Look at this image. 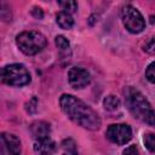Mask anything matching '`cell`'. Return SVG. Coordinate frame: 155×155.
I'll list each match as a JSON object with an SVG mask.
<instances>
[{
    "label": "cell",
    "instance_id": "cell-7",
    "mask_svg": "<svg viewBox=\"0 0 155 155\" xmlns=\"http://www.w3.org/2000/svg\"><path fill=\"white\" fill-rule=\"evenodd\" d=\"M68 81L73 88L80 90V88L86 87L90 84L91 75L86 69L81 67H73L68 71Z\"/></svg>",
    "mask_w": 155,
    "mask_h": 155
},
{
    "label": "cell",
    "instance_id": "cell-8",
    "mask_svg": "<svg viewBox=\"0 0 155 155\" xmlns=\"http://www.w3.org/2000/svg\"><path fill=\"white\" fill-rule=\"evenodd\" d=\"M1 145L2 153L7 154H19L21 153V140L17 136L12 133L4 132L1 134Z\"/></svg>",
    "mask_w": 155,
    "mask_h": 155
},
{
    "label": "cell",
    "instance_id": "cell-17",
    "mask_svg": "<svg viewBox=\"0 0 155 155\" xmlns=\"http://www.w3.org/2000/svg\"><path fill=\"white\" fill-rule=\"evenodd\" d=\"M143 50H144L147 53L155 56V36L149 38V39L145 41V44H144V46H143Z\"/></svg>",
    "mask_w": 155,
    "mask_h": 155
},
{
    "label": "cell",
    "instance_id": "cell-19",
    "mask_svg": "<svg viewBox=\"0 0 155 155\" xmlns=\"http://www.w3.org/2000/svg\"><path fill=\"white\" fill-rule=\"evenodd\" d=\"M148 125H150V126H153V127H155V110H153V109H150L149 110V113L144 116V119H143Z\"/></svg>",
    "mask_w": 155,
    "mask_h": 155
},
{
    "label": "cell",
    "instance_id": "cell-9",
    "mask_svg": "<svg viewBox=\"0 0 155 155\" xmlns=\"http://www.w3.org/2000/svg\"><path fill=\"white\" fill-rule=\"evenodd\" d=\"M30 132H31L33 137L35 138V140L44 139V138L50 137L51 127H50V124H47L45 121H35L30 126Z\"/></svg>",
    "mask_w": 155,
    "mask_h": 155
},
{
    "label": "cell",
    "instance_id": "cell-21",
    "mask_svg": "<svg viewBox=\"0 0 155 155\" xmlns=\"http://www.w3.org/2000/svg\"><path fill=\"white\" fill-rule=\"evenodd\" d=\"M137 153H138V150H137L136 145H130L127 149L124 150V154H137Z\"/></svg>",
    "mask_w": 155,
    "mask_h": 155
},
{
    "label": "cell",
    "instance_id": "cell-12",
    "mask_svg": "<svg viewBox=\"0 0 155 155\" xmlns=\"http://www.w3.org/2000/svg\"><path fill=\"white\" fill-rule=\"evenodd\" d=\"M54 42H56V46L58 47L59 50V53L63 56H67V54H70V44L69 41L63 36V35H57L56 39H54Z\"/></svg>",
    "mask_w": 155,
    "mask_h": 155
},
{
    "label": "cell",
    "instance_id": "cell-14",
    "mask_svg": "<svg viewBox=\"0 0 155 155\" xmlns=\"http://www.w3.org/2000/svg\"><path fill=\"white\" fill-rule=\"evenodd\" d=\"M57 2L63 8V11H67L69 13H73L78 10L76 0H57Z\"/></svg>",
    "mask_w": 155,
    "mask_h": 155
},
{
    "label": "cell",
    "instance_id": "cell-6",
    "mask_svg": "<svg viewBox=\"0 0 155 155\" xmlns=\"http://www.w3.org/2000/svg\"><path fill=\"white\" fill-rule=\"evenodd\" d=\"M105 134L111 143L122 145L130 142V139L132 138V130L126 124H113L108 127Z\"/></svg>",
    "mask_w": 155,
    "mask_h": 155
},
{
    "label": "cell",
    "instance_id": "cell-13",
    "mask_svg": "<svg viewBox=\"0 0 155 155\" xmlns=\"http://www.w3.org/2000/svg\"><path fill=\"white\" fill-rule=\"evenodd\" d=\"M103 107H104V109L108 110V111H115V110H117L119 107H120V101H119L117 97H115V96H113V94H109V96H107V97L104 98V101H103Z\"/></svg>",
    "mask_w": 155,
    "mask_h": 155
},
{
    "label": "cell",
    "instance_id": "cell-15",
    "mask_svg": "<svg viewBox=\"0 0 155 155\" xmlns=\"http://www.w3.org/2000/svg\"><path fill=\"white\" fill-rule=\"evenodd\" d=\"M61 145H62L63 151L67 153V154H76V151H78V150H76V144H75V142H74L71 138L64 139Z\"/></svg>",
    "mask_w": 155,
    "mask_h": 155
},
{
    "label": "cell",
    "instance_id": "cell-4",
    "mask_svg": "<svg viewBox=\"0 0 155 155\" xmlns=\"http://www.w3.org/2000/svg\"><path fill=\"white\" fill-rule=\"evenodd\" d=\"M1 80L8 86L21 87L30 82V74L28 69L19 63L5 65L1 70Z\"/></svg>",
    "mask_w": 155,
    "mask_h": 155
},
{
    "label": "cell",
    "instance_id": "cell-22",
    "mask_svg": "<svg viewBox=\"0 0 155 155\" xmlns=\"http://www.w3.org/2000/svg\"><path fill=\"white\" fill-rule=\"evenodd\" d=\"M44 1H48V0H44Z\"/></svg>",
    "mask_w": 155,
    "mask_h": 155
},
{
    "label": "cell",
    "instance_id": "cell-5",
    "mask_svg": "<svg viewBox=\"0 0 155 155\" xmlns=\"http://www.w3.org/2000/svg\"><path fill=\"white\" fill-rule=\"evenodd\" d=\"M121 18L125 28L132 34H139L145 28V19L132 5H126L121 10Z\"/></svg>",
    "mask_w": 155,
    "mask_h": 155
},
{
    "label": "cell",
    "instance_id": "cell-3",
    "mask_svg": "<svg viewBox=\"0 0 155 155\" xmlns=\"http://www.w3.org/2000/svg\"><path fill=\"white\" fill-rule=\"evenodd\" d=\"M125 102H126L127 109L136 119L143 120L144 116L151 109L150 103L143 96V93L131 86L125 90Z\"/></svg>",
    "mask_w": 155,
    "mask_h": 155
},
{
    "label": "cell",
    "instance_id": "cell-18",
    "mask_svg": "<svg viewBox=\"0 0 155 155\" xmlns=\"http://www.w3.org/2000/svg\"><path fill=\"white\" fill-rule=\"evenodd\" d=\"M145 78L149 82L155 84V62H151L145 69Z\"/></svg>",
    "mask_w": 155,
    "mask_h": 155
},
{
    "label": "cell",
    "instance_id": "cell-10",
    "mask_svg": "<svg viewBox=\"0 0 155 155\" xmlns=\"http://www.w3.org/2000/svg\"><path fill=\"white\" fill-rule=\"evenodd\" d=\"M56 150V143L50 138L38 139L34 144V151L38 154H52Z\"/></svg>",
    "mask_w": 155,
    "mask_h": 155
},
{
    "label": "cell",
    "instance_id": "cell-20",
    "mask_svg": "<svg viewBox=\"0 0 155 155\" xmlns=\"http://www.w3.org/2000/svg\"><path fill=\"white\" fill-rule=\"evenodd\" d=\"M31 15H33L34 17H36V18H42V16H44L40 7H34V8L31 10Z\"/></svg>",
    "mask_w": 155,
    "mask_h": 155
},
{
    "label": "cell",
    "instance_id": "cell-16",
    "mask_svg": "<svg viewBox=\"0 0 155 155\" xmlns=\"http://www.w3.org/2000/svg\"><path fill=\"white\" fill-rule=\"evenodd\" d=\"M144 144L147 147V149L151 153H155V134L153 133H145L144 134Z\"/></svg>",
    "mask_w": 155,
    "mask_h": 155
},
{
    "label": "cell",
    "instance_id": "cell-11",
    "mask_svg": "<svg viewBox=\"0 0 155 155\" xmlns=\"http://www.w3.org/2000/svg\"><path fill=\"white\" fill-rule=\"evenodd\" d=\"M56 22L62 29H70L74 25V19H73L71 15L67 11H61L56 16Z\"/></svg>",
    "mask_w": 155,
    "mask_h": 155
},
{
    "label": "cell",
    "instance_id": "cell-2",
    "mask_svg": "<svg viewBox=\"0 0 155 155\" xmlns=\"http://www.w3.org/2000/svg\"><path fill=\"white\" fill-rule=\"evenodd\" d=\"M47 40L46 36L35 30L30 31H23L16 36V45L17 47L27 56H34L42 51V48L46 46Z\"/></svg>",
    "mask_w": 155,
    "mask_h": 155
},
{
    "label": "cell",
    "instance_id": "cell-1",
    "mask_svg": "<svg viewBox=\"0 0 155 155\" xmlns=\"http://www.w3.org/2000/svg\"><path fill=\"white\" fill-rule=\"evenodd\" d=\"M59 104L63 113L76 125L90 131L99 130L101 119L98 114L81 99L73 94L64 93L59 98Z\"/></svg>",
    "mask_w": 155,
    "mask_h": 155
}]
</instances>
